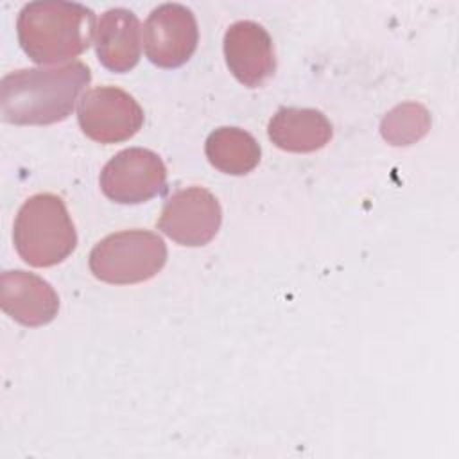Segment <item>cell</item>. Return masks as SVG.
I'll return each instance as SVG.
<instances>
[{"label": "cell", "mask_w": 459, "mask_h": 459, "mask_svg": "<svg viewBox=\"0 0 459 459\" xmlns=\"http://www.w3.org/2000/svg\"><path fill=\"white\" fill-rule=\"evenodd\" d=\"M430 127L429 111L416 102L393 108L382 120V136L393 145H411L427 134Z\"/></svg>", "instance_id": "obj_14"}, {"label": "cell", "mask_w": 459, "mask_h": 459, "mask_svg": "<svg viewBox=\"0 0 459 459\" xmlns=\"http://www.w3.org/2000/svg\"><path fill=\"white\" fill-rule=\"evenodd\" d=\"M167 262L163 238L145 230L108 235L90 253V271L100 281L129 285L151 280Z\"/></svg>", "instance_id": "obj_4"}, {"label": "cell", "mask_w": 459, "mask_h": 459, "mask_svg": "<svg viewBox=\"0 0 459 459\" xmlns=\"http://www.w3.org/2000/svg\"><path fill=\"white\" fill-rule=\"evenodd\" d=\"M91 79L82 61L52 68H23L0 82L2 118L16 126L56 124L74 111L81 91Z\"/></svg>", "instance_id": "obj_1"}, {"label": "cell", "mask_w": 459, "mask_h": 459, "mask_svg": "<svg viewBox=\"0 0 459 459\" xmlns=\"http://www.w3.org/2000/svg\"><path fill=\"white\" fill-rule=\"evenodd\" d=\"M13 242L23 262L34 267L68 258L77 246V233L63 199L54 194L29 197L18 210Z\"/></svg>", "instance_id": "obj_3"}, {"label": "cell", "mask_w": 459, "mask_h": 459, "mask_svg": "<svg viewBox=\"0 0 459 459\" xmlns=\"http://www.w3.org/2000/svg\"><path fill=\"white\" fill-rule=\"evenodd\" d=\"M97 57L111 72L124 74L140 61V22L134 13L115 7L100 14L95 27Z\"/></svg>", "instance_id": "obj_11"}, {"label": "cell", "mask_w": 459, "mask_h": 459, "mask_svg": "<svg viewBox=\"0 0 459 459\" xmlns=\"http://www.w3.org/2000/svg\"><path fill=\"white\" fill-rule=\"evenodd\" d=\"M167 169L161 158L142 147L115 154L100 172V190L120 204H138L165 192Z\"/></svg>", "instance_id": "obj_5"}, {"label": "cell", "mask_w": 459, "mask_h": 459, "mask_svg": "<svg viewBox=\"0 0 459 459\" xmlns=\"http://www.w3.org/2000/svg\"><path fill=\"white\" fill-rule=\"evenodd\" d=\"M271 142L289 152H312L332 138L330 120L317 109L281 108L267 127Z\"/></svg>", "instance_id": "obj_12"}, {"label": "cell", "mask_w": 459, "mask_h": 459, "mask_svg": "<svg viewBox=\"0 0 459 459\" xmlns=\"http://www.w3.org/2000/svg\"><path fill=\"white\" fill-rule=\"evenodd\" d=\"M204 151L217 170L231 176L247 174L260 161L258 142L238 127H219L212 131Z\"/></svg>", "instance_id": "obj_13"}, {"label": "cell", "mask_w": 459, "mask_h": 459, "mask_svg": "<svg viewBox=\"0 0 459 459\" xmlns=\"http://www.w3.org/2000/svg\"><path fill=\"white\" fill-rule=\"evenodd\" d=\"M222 210L212 192L201 186L181 188L169 197L158 230L181 246H204L219 231Z\"/></svg>", "instance_id": "obj_7"}, {"label": "cell", "mask_w": 459, "mask_h": 459, "mask_svg": "<svg viewBox=\"0 0 459 459\" xmlns=\"http://www.w3.org/2000/svg\"><path fill=\"white\" fill-rule=\"evenodd\" d=\"M95 13L75 2H30L18 14L16 30L23 52L38 65L81 56L95 39Z\"/></svg>", "instance_id": "obj_2"}, {"label": "cell", "mask_w": 459, "mask_h": 459, "mask_svg": "<svg viewBox=\"0 0 459 459\" xmlns=\"http://www.w3.org/2000/svg\"><path fill=\"white\" fill-rule=\"evenodd\" d=\"M77 118L88 138L100 143H117L140 131L143 109L127 91L115 86H100L82 95Z\"/></svg>", "instance_id": "obj_6"}, {"label": "cell", "mask_w": 459, "mask_h": 459, "mask_svg": "<svg viewBox=\"0 0 459 459\" xmlns=\"http://www.w3.org/2000/svg\"><path fill=\"white\" fill-rule=\"evenodd\" d=\"M0 305L5 314L23 326L50 323L59 310L54 287L27 271H4L0 276Z\"/></svg>", "instance_id": "obj_10"}, {"label": "cell", "mask_w": 459, "mask_h": 459, "mask_svg": "<svg viewBox=\"0 0 459 459\" xmlns=\"http://www.w3.org/2000/svg\"><path fill=\"white\" fill-rule=\"evenodd\" d=\"M199 30L194 13L181 4L156 7L143 25V47L151 63L161 68L185 65L197 48Z\"/></svg>", "instance_id": "obj_8"}, {"label": "cell", "mask_w": 459, "mask_h": 459, "mask_svg": "<svg viewBox=\"0 0 459 459\" xmlns=\"http://www.w3.org/2000/svg\"><path fill=\"white\" fill-rule=\"evenodd\" d=\"M224 56L230 72L247 88L262 86L276 68L269 32L251 20L235 22L224 34Z\"/></svg>", "instance_id": "obj_9"}]
</instances>
